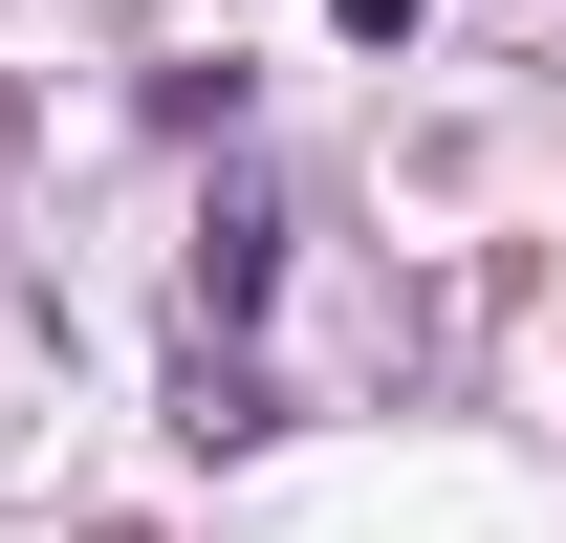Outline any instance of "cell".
<instances>
[{
	"mask_svg": "<svg viewBox=\"0 0 566 543\" xmlns=\"http://www.w3.org/2000/svg\"><path fill=\"white\" fill-rule=\"evenodd\" d=\"M262 283H283V217L218 196V217H197V305H218V327H262Z\"/></svg>",
	"mask_w": 566,
	"mask_h": 543,
	"instance_id": "6da1fadb",
	"label": "cell"
},
{
	"mask_svg": "<svg viewBox=\"0 0 566 543\" xmlns=\"http://www.w3.org/2000/svg\"><path fill=\"white\" fill-rule=\"evenodd\" d=\"M175 435H218V457H240V435H283V392L240 370V348H197V370H175Z\"/></svg>",
	"mask_w": 566,
	"mask_h": 543,
	"instance_id": "7a4b0ae2",
	"label": "cell"
},
{
	"mask_svg": "<svg viewBox=\"0 0 566 543\" xmlns=\"http://www.w3.org/2000/svg\"><path fill=\"white\" fill-rule=\"evenodd\" d=\"M327 22H349V44H415V0H327Z\"/></svg>",
	"mask_w": 566,
	"mask_h": 543,
	"instance_id": "3957f363",
	"label": "cell"
}]
</instances>
